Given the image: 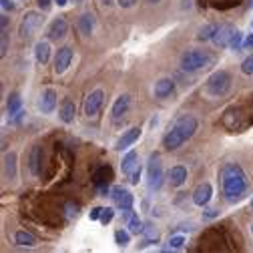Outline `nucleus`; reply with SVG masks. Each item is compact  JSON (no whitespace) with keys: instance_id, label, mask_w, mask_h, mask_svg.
Instances as JSON below:
<instances>
[{"instance_id":"1","label":"nucleus","mask_w":253,"mask_h":253,"mask_svg":"<svg viewBox=\"0 0 253 253\" xmlns=\"http://www.w3.org/2000/svg\"><path fill=\"white\" fill-rule=\"evenodd\" d=\"M221 187L227 201H237L247 191V175L237 163H229L221 171Z\"/></svg>"},{"instance_id":"2","label":"nucleus","mask_w":253,"mask_h":253,"mask_svg":"<svg viewBox=\"0 0 253 253\" xmlns=\"http://www.w3.org/2000/svg\"><path fill=\"white\" fill-rule=\"evenodd\" d=\"M197 126H199V121H197L193 115L181 117L179 121H175V125L165 133V137H163V147H165L167 151H177L181 145H185L189 139L195 135Z\"/></svg>"},{"instance_id":"3","label":"nucleus","mask_w":253,"mask_h":253,"mask_svg":"<svg viewBox=\"0 0 253 253\" xmlns=\"http://www.w3.org/2000/svg\"><path fill=\"white\" fill-rule=\"evenodd\" d=\"M231 86V75L227 71H215L207 81H205V94L211 99H217V97H223V94L229 90Z\"/></svg>"},{"instance_id":"4","label":"nucleus","mask_w":253,"mask_h":253,"mask_svg":"<svg viewBox=\"0 0 253 253\" xmlns=\"http://www.w3.org/2000/svg\"><path fill=\"white\" fill-rule=\"evenodd\" d=\"M211 62H213V58L207 52H203V50H187V52L181 54L179 65L187 73H197V71L209 67Z\"/></svg>"},{"instance_id":"5","label":"nucleus","mask_w":253,"mask_h":253,"mask_svg":"<svg viewBox=\"0 0 253 253\" xmlns=\"http://www.w3.org/2000/svg\"><path fill=\"white\" fill-rule=\"evenodd\" d=\"M42 24H44L42 12H39V10H28V12L22 16L20 24H18V35H20V39H30L33 35H37L39 28H41Z\"/></svg>"},{"instance_id":"6","label":"nucleus","mask_w":253,"mask_h":253,"mask_svg":"<svg viewBox=\"0 0 253 253\" xmlns=\"http://www.w3.org/2000/svg\"><path fill=\"white\" fill-rule=\"evenodd\" d=\"M147 183H149L151 191H159V189L163 187V165H161V159H159V155H157V153H153L149 157Z\"/></svg>"},{"instance_id":"7","label":"nucleus","mask_w":253,"mask_h":253,"mask_svg":"<svg viewBox=\"0 0 253 253\" xmlns=\"http://www.w3.org/2000/svg\"><path fill=\"white\" fill-rule=\"evenodd\" d=\"M103 103H105V90L94 88L92 92L86 94V99H84V115L86 117H97L99 111L103 109Z\"/></svg>"},{"instance_id":"8","label":"nucleus","mask_w":253,"mask_h":253,"mask_svg":"<svg viewBox=\"0 0 253 253\" xmlns=\"http://www.w3.org/2000/svg\"><path fill=\"white\" fill-rule=\"evenodd\" d=\"M109 197L113 199L115 207H119L121 211L133 209V193L129 191V189H125V187H113Z\"/></svg>"},{"instance_id":"9","label":"nucleus","mask_w":253,"mask_h":253,"mask_svg":"<svg viewBox=\"0 0 253 253\" xmlns=\"http://www.w3.org/2000/svg\"><path fill=\"white\" fill-rule=\"evenodd\" d=\"M67 30H69V22L65 16H56L50 20V24L46 26V39L48 41H58V39H65L67 37Z\"/></svg>"},{"instance_id":"10","label":"nucleus","mask_w":253,"mask_h":253,"mask_svg":"<svg viewBox=\"0 0 253 253\" xmlns=\"http://www.w3.org/2000/svg\"><path fill=\"white\" fill-rule=\"evenodd\" d=\"M71 62H73V48L71 46L58 48L56 54H54V73L56 75L67 73V69L71 67Z\"/></svg>"},{"instance_id":"11","label":"nucleus","mask_w":253,"mask_h":253,"mask_svg":"<svg viewBox=\"0 0 253 253\" xmlns=\"http://www.w3.org/2000/svg\"><path fill=\"white\" fill-rule=\"evenodd\" d=\"M141 126H133V129H129V131H125L121 137H119V141L115 143V151H126V149H131L137 141H139V137H141Z\"/></svg>"},{"instance_id":"12","label":"nucleus","mask_w":253,"mask_h":253,"mask_svg":"<svg viewBox=\"0 0 253 253\" xmlns=\"http://www.w3.org/2000/svg\"><path fill=\"white\" fill-rule=\"evenodd\" d=\"M129 107H131L129 94H121V97H117V101L113 103V109H111V121L119 123L126 113H129Z\"/></svg>"},{"instance_id":"13","label":"nucleus","mask_w":253,"mask_h":253,"mask_svg":"<svg viewBox=\"0 0 253 253\" xmlns=\"http://www.w3.org/2000/svg\"><path fill=\"white\" fill-rule=\"evenodd\" d=\"M56 103H58V94L54 88H44L41 92V99H39V109L44 113V115H50L54 109H56Z\"/></svg>"},{"instance_id":"14","label":"nucleus","mask_w":253,"mask_h":253,"mask_svg":"<svg viewBox=\"0 0 253 253\" xmlns=\"http://www.w3.org/2000/svg\"><path fill=\"white\" fill-rule=\"evenodd\" d=\"M233 35H235V28L233 26H229V24L219 26L215 37H213V44L219 46V48H229V42H231Z\"/></svg>"},{"instance_id":"15","label":"nucleus","mask_w":253,"mask_h":253,"mask_svg":"<svg viewBox=\"0 0 253 253\" xmlns=\"http://www.w3.org/2000/svg\"><path fill=\"white\" fill-rule=\"evenodd\" d=\"M211 197H213V187H211V183H201V185H197V189L193 191V203H195L197 207H205V205L211 201Z\"/></svg>"},{"instance_id":"16","label":"nucleus","mask_w":253,"mask_h":253,"mask_svg":"<svg viewBox=\"0 0 253 253\" xmlns=\"http://www.w3.org/2000/svg\"><path fill=\"white\" fill-rule=\"evenodd\" d=\"M173 90H175V83L171 79H159L155 83L153 94H155V99H167L173 94Z\"/></svg>"},{"instance_id":"17","label":"nucleus","mask_w":253,"mask_h":253,"mask_svg":"<svg viewBox=\"0 0 253 253\" xmlns=\"http://www.w3.org/2000/svg\"><path fill=\"white\" fill-rule=\"evenodd\" d=\"M2 167H4V177L6 179H16V163H18V155L14 151L10 153H4V159H2Z\"/></svg>"},{"instance_id":"18","label":"nucleus","mask_w":253,"mask_h":253,"mask_svg":"<svg viewBox=\"0 0 253 253\" xmlns=\"http://www.w3.org/2000/svg\"><path fill=\"white\" fill-rule=\"evenodd\" d=\"M35 58L39 65H46V62L50 60V44L48 41H39L35 44Z\"/></svg>"},{"instance_id":"19","label":"nucleus","mask_w":253,"mask_h":253,"mask_svg":"<svg viewBox=\"0 0 253 253\" xmlns=\"http://www.w3.org/2000/svg\"><path fill=\"white\" fill-rule=\"evenodd\" d=\"M139 161V155L135 153V151H129L125 157H123V163H121V171H123V175H131L133 171H135V167L139 165L137 163Z\"/></svg>"},{"instance_id":"20","label":"nucleus","mask_w":253,"mask_h":253,"mask_svg":"<svg viewBox=\"0 0 253 253\" xmlns=\"http://www.w3.org/2000/svg\"><path fill=\"white\" fill-rule=\"evenodd\" d=\"M75 117H77V105L71 99H65V103L60 107V121L69 125L75 121Z\"/></svg>"},{"instance_id":"21","label":"nucleus","mask_w":253,"mask_h":253,"mask_svg":"<svg viewBox=\"0 0 253 253\" xmlns=\"http://www.w3.org/2000/svg\"><path fill=\"white\" fill-rule=\"evenodd\" d=\"M185 181H187V169L183 165H175L169 171V183L173 187H181V185H185Z\"/></svg>"},{"instance_id":"22","label":"nucleus","mask_w":253,"mask_h":253,"mask_svg":"<svg viewBox=\"0 0 253 253\" xmlns=\"http://www.w3.org/2000/svg\"><path fill=\"white\" fill-rule=\"evenodd\" d=\"M14 243L20 247H35L37 245V237L28 231H16L14 233Z\"/></svg>"},{"instance_id":"23","label":"nucleus","mask_w":253,"mask_h":253,"mask_svg":"<svg viewBox=\"0 0 253 253\" xmlns=\"http://www.w3.org/2000/svg\"><path fill=\"white\" fill-rule=\"evenodd\" d=\"M92 28H94V16H92L90 12L83 14V16L79 18V30L83 33V37H88V35L92 33Z\"/></svg>"},{"instance_id":"24","label":"nucleus","mask_w":253,"mask_h":253,"mask_svg":"<svg viewBox=\"0 0 253 253\" xmlns=\"http://www.w3.org/2000/svg\"><path fill=\"white\" fill-rule=\"evenodd\" d=\"M6 111H8V117L22 111V99H20V92H10L8 94V101H6Z\"/></svg>"},{"instance_id":"25","label":"nucleus","mask_w":253,"mask_h":253,"mask_svg":"<svg viewBox=\"0 0 253 253\" xmlns=\"http://www.w3.org/2000/svg\"><path fill=\"white\" fill-rule=\"evenodd\" d=\"M113 179V173L109 167H101L97 173H94V185L101 187V185H109V181Z\"/></svg>"},{"instance_id":"26","label":"nucleus","mask_w":253,"mask_h":253,"mask_svg":"<svg viewBox=\"0 0 253 253\" xmlns=\"http://www.w3.org/2000/svg\"><path fill=\"white\" fill-rule=\"evenodd\" d=\"M131 231L129 229H117L115 231V243L119 245V247H126V245H129L131 243Z\"/></svg>"},{"instance_id":"27","label":"nucleus","mask_w":253,"mask_h":253,"mask_svg":"<svg viewBox=\"0 0 253 253\" xmlns=\"http://www.w3.org/2000/svg\"><path fill=\"white\" fill-rule=\"evenodd\" d=\"M126 227H129V231H131V233H137V235L145 231L143 221H141V219H139V215H135V213L129 217V221H126Z\"/></svg>"},{"instance_id":"28","label":"nucleus","mask_w":253,"mask_h":253,"mask_svg":"<svg viewBox=\"0 0 253 253\" xmlns=\"http://www.w3.org/2000/svg\"><path fill=\"white\" fill-rule=\"evenodd\" d=\"M217 28H219L217 24H207V26H203L199 33H197V39H199V41H213Z\"/></svg>"},{"instance_id":"29","label":"nucleus","mask_w":253,"mask_h":253,"mask_svg":"<svg viewBox=\"0 0 253 253\" xmlns=\"http://www.w3.org/2000/svg\"><path fill=\"white\" fill-rule=\"evenodd\" d=\"M30 173L33 175H39V163H41V149L35 147L33 151H30Z\"/></svg>"},{"instance_id":"30","label":"nucleus","mask_w":253,"mask_h":253,"mask_svg":"<svg viewBox=\"0 0 253 253\" xmlns=\"http://www.w3.org/2000/svg\"><path fill=\"white\" fill-rule=\"evenodd\" d=\"M185 235H173L171 239H169V245H167V249H173V251H177V249H183V245H185Z\"/></svg>"},{"instance_id":"31","label":"nucleus","mask_w":253,"mask_h":253,"mask_svg":"<svg viewBox=\"0 0 253 253\" xmlns=\"http://www.w3.org/2000/svg\"><path fill=\"white\" fill-rule=\"evenodd\" d=\"M113 217H115V209H113V207H103L99 221H101L103 225H107V223H111V221H113Z\"/></svg>"},{"instance_id":"32","label":"nucleus","mask_w":253,"mask_h":253,"mask_svg":"<svg viewBox=\"0 0 253 253\" xmlns=\"http://www.w3.org/2000/svg\"><path fill=\"white\" fill-rule=\"evenodd\" d=\"M241 44H243V33L235 30V35H233V39H231V42H229V48H231V50H239Z\"/></svg>"},{"instance_id":"33","label":"nucleus","mask_w":253,"mask_h":253,"mask_svg":"<svg viewBox=\"0 0 253 253\" xmlns=\"http://www.w3.org/2000/svg\"><path fill=\"white\" fill-rule=\"evenodd\" d=\"M241 73H243V75H253V54L247 56V58L241 62Z\"/></svg>"},{"instance_id":"34","label":"nucleus","mask_w":253,"mask_h":253,"mask_svg":"<svg viewBox=\"0 0 253 253\" xmlns=\"http://www.w3.org/2000/svg\"><path fill=\"white\" fill-rule=\"evenodd\" d=\"M79 211H81V207H79V205H73V203H69V205H67V217H69V219L79 217Z\"/></svg>"},{"instance_id":"35","label":"nucleus","mask_w":253,"mask_h":253,"mask_svg":"<svg viewBox=\"0 0 253 253\" xmlns=\"http://www.w3.org/2000/svg\"><path fill=\"white\" fill-rule=\"evenodd\" d=\"M22 119H24V111H18V113H14V115L8 117V123H10V125H18Z\"/></svg>"},{"instance_id":"36","label":"nucleus","mask_w":253,"mask_h":253,"mask_svg":"<svg viewBox=\"0 0 253 253\" xmlns=\"http://www.w3.org/2000/svg\"><path fill=\"white\" fill-rule=\"evenodd\" d=\"M129 177H131V185H139V179H141V165H137L135 171H133Z\"/></svg>"},{"instance_id":"37","label":"nucleus","mask_w":253,"mask_h":253,"mask_svg":"<svg viewBox=\"0 0 253 253\" xmlns=\"http://www.w3.org/2000/svg\"><path fill=\"white\" fill-rule=\"evenodd\" d=\"M101 211H103V207H92L90 209V215H88L90 221H99L101 219Z\"/></svg>"},{"instance_id":"38","label":"nucleus","mask_w":253,"mask_h":253,"mask_svg":"<svg viewBox=\"0 0 253 253\" xmlns=\"http://www.w3.org/2000/svg\"><path fill=\"white\" fill-rule=\"evenodd\" d=\"M6 50H8V35L6 30H2V50H0V54L6 56Z\"/></svg>"},{"instance_id":"39","label":"nucleus","mask_w":253,"mask_h":253,"mask_svg":"<svg viewBox=\"0 0 253 253\" xmlns=\"http://www.w3.org/2000/svg\"><path fill=\"white\" fill-rule=\"evenodd\" d=\"M117 4H119L121 8H131V6L137 4V0H117Z\"/></svg>"},{"instance_id":"40","label":"nucleus","mask_w":253,"mask_h":253,"mask_svg":"<svg viewBox=\"0 0 253 253\" xmlns=\"http://www.w3.org/2000/svg\"><path fill=\"white\" fill-rule=\"evenodd\" d=\"M37 4H39V8H41L42 12H46V10L50 8V4H52V0H37Z\"/></svg>"},{"instance_id":"41","label":"nucleus","mask_w":253,"mask_h":253,"mask_svg":"<svg viewBox=\"0 0 253 253\" xmlns=\"http://www.w3.org/2000/svg\"><path fill=\"white\" fill-rule=\"evenodd\" d=\"M14 8H16V6H14V2H12V0H2V10H4V12H8V10L12 12Z\"/></svg>"},{"instance_id":"42","label":"nucleus","mask_w":253,"mask_h":253,"mask_svg":"<svg viewBox=\"0 0 253 253\" xmlns=\"http://www.w3.org/2000/svg\"><path fill=\"white\" fill-rule=\"evenodd\" d=\"M241 48H253V35H247V37H245Z\"/></svg>"},{"instance_id":"43","label":"nucleus","mask_w":253,"mask_h":253,"mask_svg":"<svg viewBox=\"0 0 253 253\" xmlns=\"http://www.w3.org/2000/svg\"><path fill=\"white\" fill-rule=\"evenodd\" d=\"M99 195H101V197L111 195V187H109V185H101V187H99Z\"/></svg>"},{"instance_id":"44","label":"nucleus","mask_w":253,"mask_h":253,"mask_svg":"<svg viewBox=\"0 0 253 253\" xmlns=\"http://www.w3.org/2000/svg\"><path fill=\"white\" fill-rule=\"evenodd\" d=\"M217 215H219V211H217V209H207L205 219H211V217H217Z\"/></svg>"},{"instance_id":"45","label":"nucleus","mask_w":253,"mask_h":253,"mask_svg":"<svg viewBox=\"0 0 253 253\" xmlns=\"http://www.w3.org/2000/svg\"><path fill=\"white\" fill-rule=\"evenodd\" d=\"M54 4H58V6H67V4H69V0H54Z\"/></svg>"},{"instance_id":"46","label":"nucleus","mask_w":253,"mask_h":253,"mask_svg":"<svg viewBox=\"0 0 253 253\" xmlns=\"http://www.w3.org/2000/svg\"><path fill=\"white\" fill-rule=\"evenodd\" d=\"M149 2H153V4H157V2H159V0H149Z\"/></svg>"},{"instance_id":"47","label":"nucleus","mask_w":253,"mask_h":253,"mask_svg":"<svg viewBox=\"0 0 253 253\" xmlns=\"http://www.w3.org/2000/svg\"><path fill=\"white\" fill-rule=\"evenodd\" d=\"M251 233H253V225H251Z\"/></svg>"},{"instance_id":"48","label":"nucleus","mask_w":253,"mask_h":253,"mask_svg":"<svg viewBox=\"0 0 253 253\" xmlns=\"http://www.w3.org/2000/svg\"><path fill=\"white\" fill-rule=\"evenodd\" d=\"M251 207H253V199H251Z\"/></svg>"},{"instance_id":"49","label":"nucleus","mask_w":253,"mask_h":253,"mask_svg":"<svg viewBox=\"0 0 253 253\" xmlns=\"http://www.w3.org/2000/svg\"><path fill=\"white\" fill-rule=\"evenodd\" d=\"M251 6H253V0H251Z\"/></svg>"},{"instance_id":"50","label":"nucleus","mask_w":253,"mask_h":253,"mask_svg":"<svg viewBox=\"0 0 253 253\" xmlns=\"http://www.w3.org/2000/svg\"><path fill=\"white\" fill-rule=\"evenodd\" d=\"M251 24H253V18H251Z\"/></svg>"}]
</instances>
